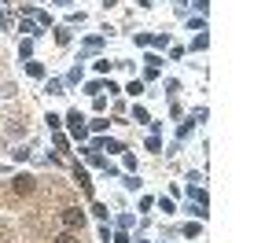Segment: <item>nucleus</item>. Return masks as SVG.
<instances>
[{"instance_id":"nucleus-1","label":"nucleus","mask_w":276,"mask_h":243,"mask_svg":"<svg viewBox=\"0 0 276 243\" xmlns=\"http://www.w3.org/2000/svg\"><path fill=\"white\" fill-rule=\"evenodd\" d=\"M66 122H70V137L74 140H85L88 137V125H85V118L78 115V110H70V118H66Z\"/></svg>"},{"instance_id":"nucleus-2","label":"nucleus","mask_w":276,"mask_h":243,"mask_svg":"<svg viewBox=\"0 0 276 243\" xmlns=\"http://www.w3.org/2000/svg\"><path fill=\"white\" fill-rule=\"evenodd\" d=\"M63 225H66V229H81V225H85V214L74 210V207H70V210H63Z\"/></svg>"},{"instance_id":"nucleus-3","label":"nucleus","mask_w":276,"mask_h":243,"mask_svg":"<svg viewBox=\"0 0 276 243\" xmlns=\"http://www.w3.org/2000/svg\"><path fill=\"white\" fill-rule=\"evenodd\" d=\"M11 188H15V192H22V195H26V192H33V177H26V173H19L15 181H11Z\"/></svg>"},{"instance_id":"nucleus-4","label":"nucleus","mask_w":276,"mask_h":243,"mask_svg":"<svg viewBox=\"0 0 276 243\" xmlns=\"http://www.w3.org/2000/svg\"><path fill=\"white\" fill-rule=\"evenodd\" d=\"M74 177H78V184H81V192H85V195H92V181H88V177H85V170H81V166H74Z\"/></svg>"},{"instance_id":"nucleus-5","label":"nucleus","mask_w":276,"mask_h":243,"mask_svg":"<svg viewBox=\"0 0 276 243\" xmlns=\"http://www.w3.org/2000/svg\"><path fill=\"white\" fill-rule=\"evenodd\" d=\"M19 33H26V37H37V22H33V18H22V22H19Z\"/></svg>"},{"instance_id":"nucleus-6","label":"nucleus","mask_w":276,"mask_h":243,"mask_svg":"<svg viewBox=\"0 0 276 243\" xmlns=\"http://www.w3.org/2000/svg\"><path fill=\"white\" fill-rule=\"evenodd\" d=\"M100 147H103V151H125V147H122L118 140H100V144H96V147H92V151H100Z\"/></svg>"},{"instance_id":"nucleus-7","label":"nucleus","mask_w":276,"mask_h":243,"mask_svg":"<svg viewBox=\"0 0 276 243\" xmlns=\"http://www.w3.org/2000/svg\"><path fill=\"white\" fill-rule=\"evenodd\" d=\"M144 63H148V78H155V74H158V63H162V59H158V55H148Z\"/></svg>"},{"instance_id":"nucleus-8","label":"nucleus","mask_w":276,"mask_h":243,"mask_svg":"<svg viewBox=\"0 0 276 243\" xmlns=\"http://www.w3.org/2000/svg\"><path fill=\"white\" fill-rule=\"evenodd\" d=\"M125 92H129V96H140V92H144V81H129Z\"/></svg>"},{"instance_id":"nucleus-9","label":"nucleus","mask_w":276,"mask_h":243,"mask_svg":"<svg viewBox=\"0 0 276 243\" xmlns=\"http://www.w3.org/2000/svg\"><path fill=\"white\" fill-rule=\"evenodd\" d=\"M26 70H30V78H44V66L41 63H26Z\"/></svg>"},{"instance_id":"nucleus-10","label":"nucleus","mask_w":276,"mask_h":243,"mask_svg":"<svg viewBox=\"0 0 276 243\" xmlns=\"http://www.w3.org/2000/svg\"><path fill=\"white\" fill-rule=\"evenodd\" d=\"M100 44H103V37H88V41H85V48H88V52H96Z\"/></svg>"},{"instance_id":"nucleus-11","label":"nucleus","mask_w":276,"mask_h":243,"mask_svg":"<svg viewBox=\"0 0 276 243\" xmlns=\"http://www.w3.org/2000/svg\"><path fill=\"white\" fill-rule=\"evenodd\" d=\"M92 214H96L100 221H107V207H103V203H96V207H92Z\"/></svg>"},{"instance_id":"nucleus-12","label":"nucleus","mask_w":276,"mask_h":243,"mask_svg":"<svg viewBox=\"0 0 276 243\" xmlns=\"http://www.w3.org/2000/svg\"><path fill=\"white\" fill-rule=\"evenodd\" d=\"M56 243H78V239H74V236H70V232H63V236H59V239H56Z\"/></svg>"},{"instance_id":"nucleus-13","label":"nucleus","mask_w":276,"mask_h":243,"mask_svg":"<svg viewBox=\"0 0 276 243\" xmlns=\"http://www.w3.org/2000/svg\"><path fill=\"white\" fill-rule=\"evenodd\" d=\"M0 26H8V15H4V11H0Z\"/></svg>"},{"instance_id":"nucleus-14","label":"nucleus","mask_w":276,"mask_h":243,"mask_svg":"<svg viewBox=\"0 0 276 243\" xmlns=\"http://www.w3.org/2000/svg\"><path fill=\"white\" fill-rule=\"evenodd\" d=\"M133 4H148V0H133Z\"/></svg>"}]
</instances>
